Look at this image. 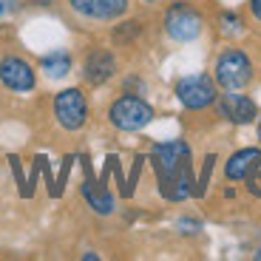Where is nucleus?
<instances>
[{
  "label": "nucleus",
  "instance_id": "1",
  "mask_svg": "<svg viewBox=\"0 0 261 261\" xmlns=\"http://www.w3.org/2000/svg\"><path fill=\"white\" fill-rule=\"evenodd\" d=\"M193 153L185 139H170V142H159L150 150V168L156 173L159 193L168 202H185L188 196H193L196 179H193Z\"/></svg>",
  "mask_w": 261,
  "mask_h": 261
},
{
  "label": "nucleus",
  "instance_id": "2",
  "mask_svg": "<svg viewBox=\"0 0 261 261\" xmlns=\"http://www.w3.org/2000/svg\"><path fill=\"white\" fill-rule=\"evenodd\" d=\"M253 60L242 48H224L213 65V80L222 91H242L253 83Z\"/></svg>",
  "mask_w": 261,
  "mask_h": 261
},
{
  "label": "nucleus",
  "instance_id": "3",
  "mask_svg": "<svg viewBox=\"0 0 261 261\" xmlns=\"http://www.w3.org/2000/svg\"><path fill=\"white\" fill-rule=\"evenodd\" d=\"M108 122L117 130H142L153 122V108L137 94H122L108 105Z\"/></svg>",
  "mask_w": 261,
  "mask_h": 261
},
{
  "label": "nucleus",
  "instance_id": "4",
  "mask_svg": "<svg viewBox=\"0 0 261 261\" xmlns=\"http://www.w3.org/2000/svg\"><path fill=\"white\" fill-rule=\"evenodd\" d=\"M165 32H168L170 40H176V43H190L202 34L204 29V20L199 14V9L190 6L188 0H176V3H170L165 9Z\"/></svg>",
  "mask_w": 261,
  "mask_h": 261
},
{
  "label": "nucleus",
  "instance_id": "5",
  "mask_svg": "<svg viewBox=\"0 0 261 261\" xmlns=\"http://www.w3.org/2000/svg\"><path fill=\"white\" fill-rule=\"evenodd\" d=\"M176 99L188 111H204L219 99V85L210 74H188L176 83Z\"/></svg>",
  "mask_w": 261,
  "mask_h": 261
},
{
  "label": "nucleus",
  "instance_id": "6",
  "mask_svg": "<svg viewBox=\"0 0 261 261\" xmlns=\"http://www.w3.org/2000/svg\"><path fill=\"white\" fill-rule=\"evenodd\" d=\"M54 117H57L60 128L65 130H80L88 122V102L80 88H65L54 97Z\"/></svg>",
  "mask_w": 261,
  "mask_h": 261
},
{
  "label": "nucleus",
  "instance_id": "7",
  "mask_svg": "<svg viewBox=\"0 0 261 261\" xmlns=\"http://www.w3.org/2000/svg\"><path fill=\"white\" fill-rule=\"evenodd\" d=\"M216 105H219V114L233 125H250V122L258 119V108H255V102L247 97V94L224 91V94H219Z\"/></svg>",
  "mask_w": 261,
  "mask_h": 261
},
{
  "label": "nucleus",
  "instance_id": "8",
  "mask_svg": "<svg viewBox=\"0 0 261 261\" xmlns=\"http://www.w3.org/2000/svg\"><path fill=\"white\" fill-rule=\"evenodd\" d=\"M0 83L6 85L9 91H32L37 85V77H34L32 63H26L23 57H3L0 60Z\"/></svg>",
  "mask_w": 261,
  "mask_h": 261
},
{
  "label": "nucleus",
  "instance_id": "9",
  "mask_svg": "<svg viewBox=\"0 0 261 261\" xmlns=\"http://www.w3.org/2000/svg\"><path fill=\"white\" fill-rule=\"evenodd\" d=\"M114 74H117V57H114V51H108V48H94V51L85 57L83 80L88 85L99 88V85H105Z\"/></svg>",
  "mask_w": 261,
  "mask_h": 261
},
{
  "label": "nucleus",
  "instance_id": "10",
  "mask_svg": "<svg viewBox=\"0 0 261 261\" xmlns=\"http://www.w3.org/2000/svg\"><path fill=\"white\" fill-rule=\"evenodd\" d=\"M68 9L85 20H117L128 12V0H68Z\"/></svg>",
  "mask_w": 261,
  "mask_h": 261
},
{
  "label": "nucleus",
  "instance_id": "11",
  "mask_svg": "<svg viewBox=\"0 0 261 261\" xmlns=\"http://www.w3.org/2000/svg\"><path fill=\"white\" fill-rule=\"evenodd\" d=\"M83 199L88 202V207L94 210V213H99V216H108V213H114V196H111V190L105 188V182L102 179H94V173H91V165L85 162V182H83Z\"/></svg>",
  "mask_w": 261,
  "mask_h": 261
},
{
  "label": "nucleus",
  "instance_id": "12",
  "mask_svg": "<svg viewBox=\"0 0 261 261\" xmlns=\"http://www.w3.org/2000/svg\"><path fill=\"white\" fill-rule=\"evenodd\" d=\"M261 165V148H242L224 162V179L227 182H244L250 176V170Z\"/></svg>",
  "mask_w": 261,
  "mask_h": 261
},
{
  "label": "nucleus",
  "instance_id": "13",
  "mask_svg": "<svg viewBox=\"0 0 261 261\" xmlns=\"http://www.w3.org/2000/svg\"><path fill=\"white\" fill-rule=\"evenodd\" d=\"M40 68H43L51 80H60V77H65V74L71 71V54L63 51V48H54V51L43 54Z\"/></svg>",
  "mask_w": 261,
  "mask_h": 261
},
{
  "label": "nucleus",
  "instance_id": "14",
  "mask_svg": "<svg viewBox=\"0 0 261 261\" xmlns=\"http://www.w3.org/2000/svg\"><path fill=\"white\" fill-rule=\"evenodd\" d=\"M139 34H142V23L139 20H125V23H119L114 29V43L117 46H130Z\"/></svg>",
  "mask_w": 261,
  "mask_h": 261
},
{
  "label": "nucleus",
  "instance_id": "15",
  "mask_svg": "<svg viewBox=\"0 0 261 261\" xmlns=\"http://www.w3.org/2000/svg\"><path fill=\"white\" fill-rule=\"evenodd\" d=\"M213 165H216V153H207V156H204V168H202V173H199V179H196V188H193V196H199V199H202V196L207 193V188H210Z\"/></svg>",
  "mask_w": 261,
  "mask_h": 261
},
{
  "label": "nucleus",
  "instance_id": "16",
  "mask_svg": "<svg viewBox=\"0 0 261 261\" xmlns=\"http://www.w3.org/2000/svg\"><path fill=\"white\" fill-rule=\"evenodd\" d=\"M142 162H145V156H137V159H134V168H130V176L125 179V185L119 188V193H122L125 199H130V196H134V188H137V182H139V173H142Z\"/></svg>",
  "mask_w": 261,
  "mask_h": 261
},
{
  "label": "nucleus",
  "instance_id": "17",
  "mask_svg": "<svg viewBox=\"0 0 261 261\" xmlns=\"http://www.w3.org/2000/svg\"><path fill=\"white\" fill-rule=\"evenodd\" d=\"M71 162H74V156H65V159H63V168H60V176L54 179V188L48 190V193H51L54 199H60V196H63V190H65V182H68V173H71Z\"/></svg>",
  "mask_w": 261,
  "mask_h": 261
},
{
  "label": "nucleus",
  "instance_id": "18",
  "mask_svg": "<svg viewBox=\"0 0 261 261\" xmlns=\"http://www.w3.org/2000/svg\"><path fill=\"white\" fill-rule=\"evenodd\" d=\"M222 32H224V34L242 32V17H239V14H233V12L222 14Z\"/></svg>",
  "mask_w": 261,
  "mask_h": 261
},
{
  "label": "nucleus",
  "instance_id": "19",
  "mask_svg": "<svg viewBox=\"0 0 261 261\" xmlns=\"http://www.w3.org/2000/svg\"><path fill=\"white\" fill-rule=\"evenodd\" d=\"M250 12H253V17L261 23V0H250Z\"/></svg>",
  "mask_w": 261,
  "mask_h": 261
},
{
  "label": "nucleus",
  "instance_id": "20",
  "mask_svg": "<svg viewBox=\"0 0 261 261\" xmlns=\"http://www.w3.org/2000/svg\"><path fill=\"white\" fill-rule=\"evenodd\" d=\"M29 3H34V6H51L54 0H29Z\"/></svg>",
  "mask_w": 261,
  "mask_h": 261
},
{
  "label": "nucleus",
  "instance_id": "21",
  "mask_svg": "<svg viewBox=\"0 0 261 261\" xmlns=\"http://www.w3.org/2000/svg\"><path fill=\"white\" fill-rule=\"evenodd\" d=\"M258 142H261V117H258Z\"/></svg>",
  "mask_w": 261,
  "mask_h": 261
},
{
  "label": "nucleus",
  "instance_id": "22",
  "mask_svg": "<svg viewBox=\"0 0 261 261\" xmlns=\"http://www.w3.org/2000/svg\"><path fill=\"white\" fill-rule=\"evenodd\" d=\"M255 261H261V250H258V253H255Z\"/></svg>",
  "mask_w": 261,
  "mask_h": 261
},
{
  "label": "nucleus",
  "instance_id": "23",
  "mask_svg": "<svg viewBox=\"0 0 261 261\" xmlns=\"http://www.w3.org/2000/svg\"><path fill=\"white\" fill-rule=\"evenodd\" d=\"M145 3H156V0H145Z\"/></svg>",
  "mask_w": 261,
  "mask_h": 261
},
{
  "label": "nucleus",
  "instance_id": "24",
  "mask_svg": "<svg viewBox=\"0 0 261 261\" xmlns=\"http://www.w3.org/2000/svg\"><path fill=\"white\" fill-rule=\"evenodd\" d=\"M0 14H3V3H0Z\"/></svg>",
  "mask_w": 261,
  "mask_h": 261
}]
</instances>
